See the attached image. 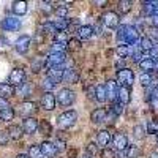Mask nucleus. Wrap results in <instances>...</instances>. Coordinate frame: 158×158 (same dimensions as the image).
<instances>
[{"label":"nucleus","instance_id":"nucleus-1","mask_svg":"<svg viewBox=\"0 0 158 158\" xmlns=\"http://www.w3.org/2000/svg\"><path fill=\"white\" fill-rule=\"evenodd\" d=\"M77 120V112L76 111H67L57 117V125L60 130H68L70 127L74 125V122Z\"/></svg>","mask_w":158,"mask_h":158},{"label":"nucleus","instance_id":"nucleus-2","mask_svg":"<svg viewBox=\"0 0 158 158\" xmlns=\"http://www.w3.org/2000/svg\"><path fill=\"white\" fill-rule=\"evenodd\" d=\"M123 43L127 46H135L139 43V30L131 25H125V36H123Z\"/></svg>","mask_w":158,"mask_h":158},{"label":"nucleus","instance_id":"nucleus-3","mask_svg":"<svg viewBox=\"0 0 158 158\" xmlns=\"http://www.w3.org/2000/svg\"><path fill=\"white\" fill-rule=\"evenodd\" d=\"M117 81L120 82L125 87H130L131 84L135 82V73L131 71L130 68H123L117 71Z\"/></svg>","mask_w":158,"mask_h":158},{"label":"nucleus","instance_id":"nucleus-4","mask_svg":"<svg viewBox=\"0 0 158 158\" xmlns=\"http://www.w3.org/2000/svg\"><path fill=\"white\" fill-rule=\"evenodd\" d=\"M74 94H73V90H70V89H62L59 94H57V98H56V101L59 103V104H62V106H70V104H73V101H74Z\"/></svg>","mask_w":158,"mask_h":158},{"label":"nucleus","instance_id":"nucleus-5","mask_svg":"<svg viewBox=\"0 0 158 158\" xmlns=\"http://www.w3.org/2000/svg\"><path fill=\"white\" fill-rule=\"evenodd\" d=\"M65 59H67V56H65V52H56V54H49L44 65L48 68H52V67H60V65H63Z\"/></svg>","mask_w":158,"mask_h":158},{"label":"nucleus","instance_id":"nucleus-6","mask_svg":"<svg viewBox=\"0 0 158 158\" xmlns=\"http://www.w3.org/2000/svg\"><path fill=\"white\" fill-rule=\"evenodd\" d=\"M2 29L3 30H8V32H16L21 29V19L15 18V16H10V18H5L2 21Z\"/></svg>","mask_w":158,"mask_h":158},{"label":"nucleus","instance_id":"nucleus-7","mask_svg":"<svg viewBox=\"0 0 158 158\" xmlns=\"http://www.w3.org/2000/svg\"><path fill=\"white\" fill-rule=\"evenodd\" d=\"M101 19H103V24L106 25V27H109V29L117 27L118 22H120V19H118V15H117L115 11H108V13H104Z\"/></svg>","mask_w":158,"mask_h":158},{"label":"nucleus","instance_id":"nucleus-8","mask_svg":"<svg viewBox=\"0 0 158 158\" xmlns=\"http://www.w3.org/2000/svg\"><path fill=\"white\" fill-rule=\"evenodd\" d=\"M40 104L41 108L46 109V111H52L56 108V97L51 94V92H44L41 95V100H40Z\"/></svg>","mask_w":158,"mask_h":158},{"label":"nucleus","instance_id":"nucleus-9","mask_svg":"<svg viewBox=\"0 0 158 158\" xmlns=\"http://www.w3.org/2000/svg\"><path fill=\"white\" fill-rule=\"evenodd\" d=\"M112 146H114V149L118 150V152H125L127 147H128V139H127V136H125L123 133H117V135L112 138Z\"/></svg>","mask_w":158,"mask_h":158},{"label":"nucleus","instance_id":"nucleus-10","mask_svg":"<svg viewBox=\"0 0 158 158\" xmlns=\"http://www.w3.org/2000/svg\"><path fill=\"white\" fill-rule=\"evenodd\" d=\"M25 81V73L21 68H15L10 73V84L11 85H22Z\"/></svg>","mask_w":158,"mask_h":158},{"label":"nucleus","instance_id":"nucleus-11","mask_svg":"<svg viewBox=\"0 0 158 158\" xmlns=\"http://www.w3.org/2000/svg\"><path fill=\"white\" fill-rule=\"evenodd\" d=\"M29 48H30V36L24 35V36H21V38H18V40H16V43H15V49L19 52V54H25V52L29 51Z\"/></svg>","mask_w":158,"mask_h":158},{"label":"nucleus","instance_id":"nucleus-12","mask_svg":"<svg viewBox=\"0 0 158 158\" xmlns=\"http://www.w3.org/2000/svg\"><path fill=\"white\" fill-rule=\"evenodd\" d=\"M63 73H65V67L60 65V67H52V68H48V77L54 82H60L62 77H63Z\"/></svg>","mask_w":158,"mask_h":158},{"label":"nucleus","instance_id":"nucleus-13","mask_svg":"<svg viewBox=\"0 0 158 158\" xmlns=\"http://www.w3.org/2000/svg\"><path fill=\"white\" fill-rule=\"evenodd\" d=\"M106 97H108V100L109 101H115L117 100V95H118V85H117V82L115 81H108L106 82Z\"/></svg>","mask_w":158,"mask_h":158},{"label":"nucleus","instance_id":"nucleus-14","mask_svg":"<svg viewBox=\"0 0 158 158\" xmlns=\"http://www.w3.org/2000/svg\"><path fill=\"white\" fill-rule=\"evenodd\" d=\"M38 125H40V122L36 120V118L29 117V118H24V122H22V130H24V133L32 135V133H35V131L38 130Z\"/></svg>","mask_w":158,"mask_h":158},{"label":"nucleus","instance_id":"nucleus-15","mask_svg":"<svg viewBox=\"0 0 158 158\" xmlns=\"http://www.w3.org/2000/svg\"><path fill=\"white\" fill-rule=\"evenodd\" d=\"M36 109V104L32 103V101H24L21 106H19V114L21 117H25V118H29Z\"/></svg>","mask_w":158,"mask_h":158},{"label":"nucleus","instance_id":"nucleus-16","mask_svg":"<svg viewBox=\"0 0 158 158\" xmlns=\"http://www.w3.org/2000/svg\"><path fill=\"white\" fill-rule=\"evenodd\" d=\"M40 149H41L43 155H44V156H48V158L56 156V153H57L56 144H54V142H51V141H44V142H41V146H40Z\"/></svg>","mask_w":158,"mask_h":158},{"label":"nucleus","instance_id":"nucleus-17","mask_svg":"<svg viewBox=\"0 0 158 158\" xmlns=\"http://www.w3.org/2000/svg\"><path fill=\"white\" fill-rule=\"evenodd\" d=\"M77 79H79V74L73 68H65V73L62 77V81L65 84H74V82H77Z\"/></svg>","mask_w":158,"mask_h":158},{"label":"nucleus","instance_id":"nucleus-18","mask_svg":"<svg viewBox=\"0 0 158 158\" xmlns=\"http://www.w3.org/2000/svg\"><path fill=\"white\" fill-rule=\"evenodd\" d=\"M117 100H118V103H122L123 106H125V104H128L130 100H131V97H130V87H125V85H120V87H118Z\"/></svg>","mask_w":158,"mask_h":158},{"label":"nucleus","instance_id":"nucleus-19","mask_svg":"<svg viewBox=\"0 0 158 158\" xmlns=\"http://www.w3.org/2000/svg\"><path fill=\"white\" fill-rule=\"evenodd\" d=\"M16 94V90H15V87H13L11 84H8V82H2L0 84V98H8V97H13Z\"/></svg>","mask_w":158,"mask_h":158},{"label":"nucleus","instance_id":"nucleus-20","mask_svg":"<svg viewBox=\"0 0 158 158\" xmlns=\"http://www.w3.org/2000/svg\"><path fill=\"white\" fill-rule=\"evenodd\" d=\"M106 111H104L103 108H98V109H95L94 112L90 114V118H92V122L94 123H103L104 120H106Z\"/></svg>","mask_w":158,"mask_h":158},{"label":"nucleus","instance_id":"nucleus-21","mask_svg":"<svg viewBox=\"0 0 158 158\" xmlns=\"http://www.w3.org/2000/svg\"><path fill=\"white\" fill-rule=\"evenodd\" d=\"M97 141H98V146L106 147L108 144L111 142V135H109V131H106V130L98 131V133H97Z\"/></svg>","mask_w":158,"mask_h":158},{"label":"nucleus","instance_id":"nucleus-22","mask_svg":"<svg viewBox=\"0 0 158 158\" xmlns=\"http://www.w3.org/2000/svg\"><path fill=\"white\" fill-rule=\"evenodd\" d=\"M153 46H155V43L150 36H142L139 40V48H141L142 52H150L153 49Z\"/></svg>","mask_w":158,"mask_h":158},{"label":"nucleus","instance_id":"nucleus-23","mask_svg":"<svg viewBox=\"0 0 158 158\" xmlns=\"http://www.w3.org/2000/svg\"><path fill=\"white\" fill-rule=\"evenodd\" d=\"M139 68H141L144 73H150L152 70H155V60L150 59V57H146L144 60L139 62Z\"/></svg>","mask_w":158,"mask_h":158},{"label":"nucleus","instance_id":"nucleus-24","mask_svg":"<svg viewBox=\"0 0 158 158\" xmlns=\"http://www.w3.org/2000/svg\"><path fill=\"white\" fill-rule=\"evenodd\" d=\"M92 35H94V29H92L90 25H81V27L77 29V36L81 40H89Z\"/></svg>","mask_w":158,"mask_h":158},{"label":"nucleus","instance_id":"nucleus-25","mask_svg":"<svg viewBox=\"0 0 158 158\" xmlns=\"http://www.w3.org/2000/svg\"><path fill=\"white\" fill-rule=\"evenodd\" d=\"M8 131V135H10V139H21L22 138V128L21 127H18V125H10V128L6 130Z\"/></svg>","mask_w":158,"mask_h":158},{"label":"nucleus","instance_id":"nucleus-26","mask_svg":"<svg viewBox=\"0 0 158 158\" xmlns=\"http://www.w3.org/2000/svg\"><path fill=\"white\" fill-rule=\"evenodd\" d=\"M11 10H13V13H15V15L22 16V15H25V13H27V2H15Z\"/></svg>","mask_w":158,"mask_h":158},{"label":"nucleus","instance_id":"nucleus-27","mask_svg":"<svg viewBox=\"0 0 158 158\" xmlns=\"http://www.w3.org/2000/svg\"><path fill=\"white\" fill-rule=\"evenodd\" d=\"M95 100L100 101V103L108 100V97H106V87H104V85H97L95 87Z\"/></svg>","mask_w":158,"mask_h":158},{"label":"nucleus","instance_id":"nucleus-28","mask_svg":"<svg viewBox=\"0 0 158 158\" xmlns=\"http://www.w3.org/2000/svg\"><path fill=\"white\" fill-rule=\"evenodd\" d=\"M115 52H117V56L120 57V59H125V57L131 56V46H127V44H120V46H117Z\"/></svg>","mask_w":158,"mask_h":158},{"label":"nucleus","instance_id":"nucleus-29","mask_svg":"<svg viewBox=\"0 0 158 158\" xmlns=\"http://www.w3.org/2000/svg\"><path fill=\"white\" fill-rule=\"evenodd\" d=\"M155 5H156V2H144V6H142L144 15L152 18L153 13H155Z\"/></svg>","mask_w":158,"mask_h":158},{"label":"nucleus","instance_id":"nucleus-30","mask_svg":"<svg viewBox=\"0 0 158 158\" xmlns=\"http://www.w3.org/2000/svg\"><path fill=\"white\" fill-rule=\"evenodd\" d=\"M139 155H141V150L136 146H128L127 150H125V156L127 158H138Z\"/></svg>","mask_w":158,"mask_h":158},{"label":"nucleus","instance_id":"nucleus-31","mask_svg":"<svg viewBox=\"0 0 158 158\" xmlns=\"http://www.w3.org/2000/svg\"><path fill=\"white\" fill-rule=\"evenodd\" d=\"M13 117H15V111H13V108H8V109L0 112V120L2 122H10V120H13Z\"/></svg>","mask_w":158,"mask_h":158},{"label":"nucleus","instance_id":"nucleus-32","mask_svg":"<svg viewBox=\"0 0 158 158\" xmlns=\"http://www.w3.org/2000/svg\"><path fill=\"white\" fill-rule=\"evenodd\" d=\"M29 158H44L41 149H40V146H30L29 149Z\"/></svg>","mask_w":158,"mask_h":158},{"label":"nucleus","instance_id":"nucleus-33","mask_svg":"<svg viewBox=\"0 0 158 158\" xmlns=\"http://www.w3.org/2000/svg\"><path fill=\"white\" fill-rule=\"evenodd\" d=\"M139 82L144 85V87H149L152 82H153V79H152V74L150 73H142L139 76Z\"/></svg>","mask_w":158,"mask_h":158},{"label":"nucleus","instance_id":"nucleus-34","mask_svg":"<svg viewBox=\"0 0 158 158\" xmlns=\"http://www.w3.org/2000/svg\"><path fill=\"white\" fill-rule=\"evenodd\" d=\"M30 90H32L30 85H29L27 82H24L22 85H19V89L16 90V94L21 95V97H29V95H30Z\"/></svg>","mask_w":158,"mask_h":158},{"label":"nucleus","instance_id":"nucleus-35","mask_svg":"<svg viewBox=\"0 0 158 158\" xmlns=\"http://www.w3.org/2000/svg\"><path fill=\"white\" fill-rule=\"evenodd\" d=\"M54 13L60 18V19H65L67 18V15H68V6H65V5H59L56 10H54Z\"/></svg>","mask_w":158,"mask_h":158},{"label":"nucleus","instance_id":"nucleus-36","mask_svg":"<svg viewBox=\"0 0 158 158\" xmlns=\"http://www.w3.org/2000/svg\"><path fill=\"white\" fill-rule=\"evenodd\" d=\"M133 136H135L136 139H144V136H146V130H144V127L136 125V127L133 128Z\"/></svg>","mask_w":158,"mask_h":158},{"label":"nucleus","instance_id":"nucleus-37","mask_svg":"<svg viewBox=\"0 0 158 158\" xmlns=\"http://www.w3.org/2000/svg\"><path fill=\"white\" fill-rule=\"evenodd\" d=\"M54 85H56V82H54V81H51L48 76L43 79V82H41V87H43L44 92H51L52 89H54Z\"/></svg>","mask_w":158,"mask_h":158},{"label":"nucleus","instance_id":"nucleus-38","mask_svg":"<svg viewBox=\"0 0 158 158\" xmlns=\"http://www.w3.org/2000/svg\"><path fill=\"white\" fill-rule=\"evenodd\" d=\"M65 48H67V43H52L51 46V54H56V52H63Z\"/></svg>","mask_w":158,"mask_h":158},{"label":"nucleus","instance_id":"nucleus-39","mask_svg":"<svg viewBox=\"0 0 158 158\" xmlns=\"http://www.w3.org/2000/svg\"><path fill=\"white\" fill-rule=\"evenodd\" d=\"M38 130L41 131L43 135H49L51 133V123L48 120H41V122H40V125H38Z\"/></svg>","mask_w":158,"mask_h":158},{"label":"nucleus","instance_id":"nucleus-40","mask_svg":"<svg viewBox=\"0 0 158 158\" xmlns=\"http://www.w3.org/2000/svg\"><path fill=\"white\" fill-rule=\"evenodd\" d=\"M54 25H56L57 32H65V30L68 29V22L65 21V19H59V21H56V22H54Z\"/></svg>","mask_w":158,"mask_h":158},{"label":"nucleus","instance_id":"nucleus-41","mask_svg":"<svg viewBox=\"0 0 158 158\" xmlns=\"http://www.w3.org/2000/svg\"><path fill=\"white\" fill-rule=\"evenodd\" d=\"M67 48L70 51H79V49H81V44H79V41H77L76 38H71V40H68V41H67Z\"/></svg>","mask_w":158,"mask_h":158},{"label":"nucleus","instance_id":"nucleus-42","mask_svg":"<svg viewBox=\"0 0 158 158\" xmlns=\"http://www.w3.org/2000/svg\"><path fill=\"white\" fill-rule=\"evenodd\" d=\"M43 32H44V33H54V35L59 33L57 29H56V25H54V22H48V24H44V25H43Z\"/></svg>","mask_w":158,"mask_h":158},{"label":"nucleus","instance_id":"nucleus-43","mask_svg":"<svg viewBox=\"0 0 158 158\" xmlns=\"http://www.w3.org/2000/svg\"><path fill=\"white\" fill-rule=\"evenodd\" d=\"M118 10H120V13H128L131 10V2H128V0L118 2Z\"/></svg>","mask_w":158,"mask_h":158},{"label":"nucleus","instance_id":"nucleus-44","mask_svg":"<svg viewBox=\"0 0 158 158\" xmlns=\"http://www.w3.org/2000/svg\"><path fill=\"white\" fill-rule=\"evenodd\" d=\"M8 141H10V135H8V131L0 130V146H6Z\"/></svg>","mask_w":158,"mask_h":158},{"label":"nucleus","instance_id":"nucleus-45","mask_svg":"<svg viewBox=\"0 0 158 158\" xmlns=\"http://www.w3.org/2000/svg\"><path fill=\"white\" fill-rule=\"evenodd\" d=\"M122 112H123V104H122V103H114L112 114H114V115H120Z\"/></svg>","mask_w":158,"mask_h":158},{"label":"nucleus","instance_id":"nucleus-46","mask_svg":"<svg viewBox=\"0 0 158 158\" xmlns=\"http://www.w3.org/2000/svg\"><path fill=\"white\" fill-rule=\"evenodd\" d=\"M147 131H149L150 135L158 133V123H156V122H149V125H147Z\"/></svg>","mask_w":158,"mask_h":158},{"label":"nucleus","instance_id":"nucleus-47","mask_svg":"<svg viewBox=\"0 0 158 158\" xmlns=\"http://www.w3.org/2000/svg\"><path fill=\"white\" fill-rule=\"evenodd\" d=\"M56 43H67V33H65V32H59L56 35Z\"/></svg>","mask_w":158,"mask_h":158},{"label":"nucleus","instance_id":"nucleus-48","mask_svg":"<svg viewBox=\"0 0 158 158\" xmlns=\"http://www.w3.org/2000/svg\"><path fill=\"white\" fill-rule=\"evenodd\" d=\"M123 36H125V25H120L117 29V40L118 41H123Z\"/></svg>","mask_w":158,"mask_h":158},{"label":"nucleus","instance_id":"nucleus-49","mask_svg":"<svg viewBox=\"0 0 158 158\" xmlns=\"http://www.w3.org/2000/svg\"><path fill=\"white\" fill-rule=\"evenodd\" d=\"M8 108H11V106H10V103H8V100L0 98V112L5 111V109H8Z\"/></svg>","mask_w":158,"mask_h":158},{"label":"nucleus","instance_id":"nucleus-50","mask_svg":"<svg viewBox=\"0 0 158 158\" xmlns=\"http://www.w3.org/2000/svg\"><path fill=\"white\" fill-rule=\"evenodd\" d=\"M150 59H153L155 62L158 60V44H155V46H153V49L150 51Z\"/></svg>","mask_w":158,"mask_h":158},{"label":"nucleus","instance_id":"nucleus-51","mask_svg":"<svg viewBox=\"0 0 158 158\" xmlns=\"http://www.w3.org/2000/svg\"><path fill=\"white\" fill-rule=\"evenodd\" d=\"M101 156H103V158H114L115 155H114V152H112V150H108V149H104V150L101 152Z\"/></svg>","mask_w":158,"mask_h":158},{"label":"nucleus","instance_id":"nucleus-52","mask_svg":"<svg viewBox=\"0 0 158 158\" xmlns=\"http://www.w3.org/2000/svg\"><path fill=\"white\" fill-rule=\"evenodd\" d=\"M87 97H89L90 100H95V87L87 89Z\"/></svg>","mask_w":158,"mask_h":158},{"label":"nucleus","instance_id":"nucleus-53","mask_svg":"<svg viewBox=\"0 0 158 158\" xmlns=\"http://www.w3.org/2000/svg\"><path fill=\"white\" fill-rule=\"evenodd\" d=\"M87 150H89V153H97V152H98V147L95 146V144H89Z\"/></svg>","mask_w":158,"mask_h":158},{"label":"nucleus","instance_id":"nucleus-54","mask_svg":"<svg viewBox=\"0 0 158 158\" xmlns=\"http://www.w3.org/2000/svg\"><path fill=\"white\" fill-rule=\"evenodd\" d=\"M56 149H57V150H60V152H62V150H65V142L59 139V141L56 142Z\"/></svg>","mask_w":158,"mask_h":158},{"label":"nucleus","instance_id":"nucleus-55","mask_svg":"<svg viewBox=\"0 0 158 158\" xmlns=\"http://www.w3.org/2000/svg\"><path fill=\"white\" fill-rule=\"evenodd\" d=\"M149 22H150L152 27H158V16H152Z\"/></svg>","mask_w":158,"mask_h":158},{"label":"nucleus","instance_id":"nucleus-56","mask_svg":"<svg viewBox=\"0 0 158 158\" xmlns=\"http://www.w3.org/2000/svg\"><path fill=\"white\" fill-rule=\"evenodd\" d=\"M115 67H117L118 70H123V68H125V60H123V59H122V60H118V62L115 63Z\"/></svg>","mask_w":158,"mask_h":158},{"label":"nucleus","instance_id":"nucleus-57","mask_svg":"<svg viewBox=\"0 0 158 158\" xmlns=\"http://www.w3.org/2000/svg\"><path fill=\"white\" fill-rule=\"evenodd\" d=\"M152 95H153V98H156V100H158V84L153 87V90H152Z\"/></svg>","mask_w":158,"mask_h":158},{"label":"nucleus","instance_id":"nucleus-58","mask_svg":"<svg viewBox=\"0 0 158 158\" xmlns=\"http://www.w3.org/2000/svg\"><path fill=\"white\" fill-rule=\"evenodd\" d=\"M152 36H155V38L158 40V27H153V29H152Z\"/></svg>","mask_w":158,"mask_h":158},{"label":"nucleus","instance_id":"nucleus-59","mask_svg":"<svg viewBox=\"0 0 158 158\" xmlns=\"http://www.w3.org/2000/svg\"><path fill=\"white\" fill-rule=\"evenodd\" d=\"M153 16H158V2H156V5H155V13H153Z\"/></svg>","mask_w":158,"mask_h":158},{"label":"nucleus","instance_id":"nucleus-60","mask_svg":"<svg viewBox=\"0 0 158 158\" xmlns=\"http://www.w3.org/2000/svg\"><path fill=\"white\" fill-rule=\"evenodd\" d=\"M16 158H29V156H27V155H24V153H22V155H18Z\"/></svg>","mask_w":158,"mask_h":158},{"label":"nucleus","instance_id":"nucleus-61","mask_svg":"<svg viewBox=\"0 0 158 158\" xmlns=\"http://www.w3.org/2000/svg\"><path fill=\"white\" fill-rule=\"evenodd\" d=\"M150 158H158V155H156V153H152V155H150Z\"/></svg>","mask_w":158,"mask_h":158},{"label":"nucleus","instance_id":"nucleus-62","mask_svg":"<svg viewBox=\"0 0 158 158\" xmlns=\"http://www.w3.org/2000/svg\"><path fill=\"white\" fill-rule=\"evenodd\" d=\"M82 158H92V156H90V153H85V155H84Z\"/></svg>","mask_w":158,"mask_h":158},{"label":"nucleus","instance_id":"nucleus-63","mask_svg":"<svg viewBox=\"0 0 158 158\" xmlns=\"http://www.w3.org/2000/svg\"><path fill=\"white\" fill-rule=\"evenodd\" d=\"M155 70H158V60L155 62Z\"/></svg>","mask_w":158,"mask_h":158},{"label":"nucleus","instance_id":"nucleus-64","mask_svg":"<svg viewBox=\"0 0 158 158\" xmlns=\"http://www.w3.org/2000/svg\"><path fill=\"white\" fill-rule=\"evenodd\" d=\"M156 142H158V135H156Z\"/></svg>","mask_w":158,"mask_h":158}]
</instances>
